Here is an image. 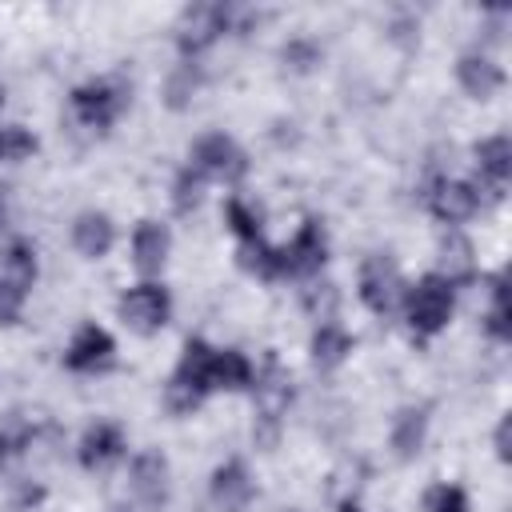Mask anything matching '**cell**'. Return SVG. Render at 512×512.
Returning a JSON list of instances; mask_svg holds the SVG:
<instances>
[{
	"label": "cell",
	"instance_id": "6da1fadb",
	"mask_svg": "<svg viewBox=\"0 0 512 512\" xmlns=\"http://www.w3.org/2000/svg\"><path fill=\"white\" fill-rule=\"evenodd\" d=\"M252 24H260V12H256V8H236V4H192V8L180 12V24H176V48H180V60H196V56H204L224 32L244 36Z\"/></svg>",
	"mask_w": 512,
	"mask_h": 512
},
{
	"label": "cell",
	"instance_id": "7a4b0ae2",
	"mask_svg": "<svg viewBox=\"0 0 512 512\" xmlns=\"http://www.w3.org/2000/svg\"><path fill=\"white\" fill-rule=\"evenodd\" d=\"M400 308H404L408 332H412L416 340H432L436 332L448 328V320H452V312H456V288H452L444 276L424 272L416 284H404Z\"/></svg>",
	"mask_w": 512,
	"mask_h": 512
},
{
	"label": "cell",
	"instance_id": "3957f363",
	"mask_svg": "<svg viewBox=\"0 0 512 512\" xmlns=\"http://www.w3.org/2000/svg\"><path fill=\"white\" fill-rule=\"evenodd\" d=\"M212 344L200 340V336H188L184 348H180V360L164 384V404L176 412V416H188L204 404V396L212 392Z\"/></svg>",
	"mask_w": 512,
	"mask_h": 512
},
{
	"label": "cell",
	"instance_id": "277c9868",
	"mask_svg": "<svg viewBox=\"0 0 512 512\" xmlns=\"http://www.w3.org/2000/svg\"><path fill=\"white\" fill-rule=\"evenodd\" d=\"M252 396H256V424H252V436L256 444L272 448L276 436H280V420L292 404V376L288 368L276 360V352L264 356V364L256 368L252 376Z\"/></svg>",
	"mask_w": 512,
	"mask_h": 512
},
{
	"label": "cell",
	"instance_id": "5b68a950",
	"mask_svg": "<svg viewBox=\"0 0 512 512\" xmlns=\"http://www.w3.org/2000/svg\"><path fill=\"white\" fill-rule=\"evenodd\" d=\"M132 100V88L116 76H96V80H84L80 88H72V116L92 128V132H108L124 108Z\"/></svg>",
	"mask_w": 512,
	"mask_h": 512
},
{
	"label": "cell",
	"instance_id": "8992f818",
	"mask_svg": "<svg viewBox=\"0 0 512 512\" xmlns=\"http://www.w3.org/2000/svg\"><path fill=\"white\" fill-rule=\"evenodd\" d=\"M116 316L136 336H156L168 324V316H172V296H168V288L160 280H140V284H132V288L120 292Z\"/></svg>",
	"mask_w": 512,
	"mask_h": 512
},
{
	"label": "cell",
	"instance_id": "52a82bcc",
	"mask_svg": "<svg viewBox=\"0 0 512 512\" xmlns=\"http://www.w3.org/2000/svg\"><path fill=\"white\" fill-rule=\"evenodd\" d=\"M356 292H360V300H364L368 312H376V316L396 312L400 308V296H404V276H400L396 260L388 252L364 256L360 276H356Z\"/></svg>",
	"mask_w": 512,
	"mask_h": 512
},
{
	"label": "cell",
	"instance_id": "ba28073f",
	"mask_svg": "<svg viewBox=\"0 0 512 512\" xmlns=\"http://www.w3.org/2000/svg\"><path fill=\"white\" fill-rule=\"evenodd\" d=\"M188 164L204 176V180H224L236 184L248 172V156L244 148L228 136V132H204L192 148H188Z\"/></svg>",
	"mask_w": 512,
	"mask_h": 512
},
{
	"label": "cell",
	"instance_id": "9c48e42d",
	"mask_svg": "<svg viewBox=\"0 0 512 512\" xmlns=\"http://www.w3.org/2000/svg\"><path fill=\"white\" fill-rule=\"evenodd\" d=\"M324 264H328V232H324V220L304 216V224L296 228V236L280 248V276L312 280Z\"/></svg>",
	"mask_w": 512,
	"mask_h": 512
},
{
	"label": "cell",
	"instance_id": "30bf717a",
	"mask_svg": "<svg viewBox=\"0 0 512 512\" xmlns=\"http://www.w3.org/2000/svg\"><path fill=\"white\" fill-rule=\"evenodd\" d=\"M128 488L136 496L140 508L148 512H160L172 496V472H168V456L160 448H144L132 456V468H128Z\"/></svg>",
	"mask_w": 512,
	"mask_h": 512
},
{
	"label": "cell",
	"instance_id": "8fae6325",
	"mask_svg": "<svg viewBox=\"0 0 512 512\" xmlns=\"http://www.w3.org/2000/svg\"><path fill=\"white\" fill-rule=\"evenodd\" d=\"M472 160H476V192L484 200H500L508 192V180H512V144L508 136H484L472 144Z\"/></svg>",
	"mask_w": 512,
	"mask_h": 512
},
{
	"label": "cell",
	"instance_id": "7c38bea8",
	"mask_svg": "<svg viewBox=\"0 0 512 512\" xmlns=\"http://www.w3.org/2000/svg\"><path fill=\"white\" fill-rule=\"evenodd\" d=\"M424 200H428V212H432L440 224H464V220H472V216L480 212V204H484L472 180H448V176L432 180V188L424 192Z\"/></svg>",
	"mask_w": 512,
	"mask_h": 512
},
{
	"label": "cell",
	"instance_id": "4fadbf2b",
	"mask_svg": "<svg viewBox=\"0 0 512 512\" xmlns=\"http://www.w3.org/2000/svg\"><path fill=\"white\" fill-rule=\"evenodd\" d=\"M112 360H116V340H112L108 328H100V324H80V328L72 332L68 348H64V368H68V372H80V376L104 372Z\"/></svg>",
	"mask_w": 512,
	"mask_h": 512
},
{
	"label": "cell",
	"instance_id": "5bb4252c",
	"mask_svg": "<svg viewBox=\"0 0 512 512\" xmlns=\"http://www.w3.org/2000/svg\"><path fill=\"white\" fill-rule=\"evenodd\" d=\"M208 496H212L216 512H248V504L256 500V480H252L248 464L240 456L216 464L212 480H208Z\"/></svg>",
	"mask_w": 512,
	"mask_h": 512
},
{
	"label": "cell",
	"instance_id": "9a60e30c",
	"mask_svg": "<svg viewBox=\"0 0 512 512\" xmlns=\"http://www.w3.org/2000/svg\"><path fill=\"white\" fill-rule=\"evenodd\" d=\"M124 448H128L124 444V428L112 424V420H96L92 428H84V436L76 444V460L88 472H104L124 456Z\"/></svg>",
	"mask_w": 512,
	"mask_h": 512
},
{
	"label": "cell",
	"instance_id": "2e32d148",
	"mask_svg": "<svg viewBox=\"0 0 512 512\" xmlns=\"http://www.w3.org/2000/svg\"><path fill=\"white\" fill-rule=\"evenodd\" d=\"M168 252H172V232H168V224H160V220H140L136 228H132V264H136V272H144V276H160V268L168 264Z\"/></svg>",
	"mask_w": 512,
	"mask_h": 512
},
{
	"label": "cell",
	"instance_id": "e0dca14e",
	"mask_svg": "<svg viewBox=\"0 0 512 512\" xmlns=\"http://www.w3.org/2000/svg\"><path fill=\"white\" fill-rule=\"evenodd\" d=\"M436 276H444L452 288H464L476 280V248L464 232H444L436 244Z\"/></svg>",
	"mask_w": 512,
	"mask_h": 512
},
{
	"label": "cell",
	"instance_id": "ac0fdd59",
	"mask_svg": "<svg viewBox=\"0 0 512 512\" xmlns=\"http://www.w3.org/2000/svg\"><path fill=\"white\" fill-rule=\"evenodd\" d=\"M456 80H460V88L472 96V100H492L500 88H504V68L492 60V56H484V52H460V60H456Z\"/></svg>",
	"mask_w": 512,
	"mask_h": 512
},
{
	"label": "cell",
	"instance_id": "d6986e66",
	"mask_svg": "<svg viewBox=\"0 0 512 512\" xmlns=\"http://www.w3.org/2000/svg\"><path fill=\"white\" fill-rule=\"evenodd\" d=\"M116 244V224L108 212H96V208H84L76 220H72V248L84 256V260H104Z\"/></svg>",
	"mask_w": 512,
	"mask_h": 512
},
{
	"label": "cell",
	"instance_id": "ffe728a7",
	"mask_svg": "<svg viewBox=\"0 0 512 512\" xmlns=\"http://www.w3.org/2000/svg\"><path fill=\"white\" fill-rule=\"evenodd\" d=\"M352 348H356V336H352L344 324H336V320L316 324V332H312V340H308V356H312V364H316L320 372L340 368V364L352 356Z\"/></svg>",
	"mask_w": 512,
	"mask_h": 512
},
{
	"label": "cell",
	"instance_id": "44dd1931",
	"mask_svg": "<svg viewBox=\"0 0 512 512\" xmlns=\"http://www.w3.org/2000/svg\"><path fill=\"white\" fill-rule=\"evenodd\" d=\"M256 364L240 348H216L212 352V392H244L252 388Z\"/></svg>",
	"mask_w": 512,
	"mask_h": 512
},
{
	"label": "cell",
	"instance_id": "7402d4cb",
	"mask_svg": "<svg viewBox=\"0 0 512 512\" xmlns=\"http://www.w3.org/2000/svg\"><path fill=\"white\" fill-rule=\"evenodd\" d=\"M424 436H428V408L424 404H408V408H400L392 416L388 440H392V448H396L400 460H412L424 448Z\"/></svg>",
	"mask_w": 512,
	"mask_h": 512
},
{
	"label": "cell",
	"instance_id": "603a6c76",
	"mask_svg": "<svg viewBox=\"0 0 512 512\" xmlns=\"http://www.w3.org/2000/svg\"><path fill=\"white\" fill-rule=\"evenodd\" d=\"M0 280L12 284V288L24 292V296H28V288L36 284V248H32L24 236H16V240H8V244L0 248Z\"/></svg>",
	"mask_w": 512,
	"mask_h": 512
},
{
	"label": "cell",
	"instance_id": "cb8c5ba5",
	"mask_svg": "<svg viewBox=\"0 0 512 512\" xmlns=\"http://www.w3.org/2000/svg\"><path fill=\"white\" fill-rule=\"evenodd\" d=\"M196 92H200V64L196 60H180L164 80V104L172 112H184L196 100Z\"/></svg>",
	"mask_w": 512,
	"mask_h": 512
},
{
	"label": "cell",
	"instance_id": "d4e9b609",
	"mask_svg": "<svg viewBox=\"0 0 512 512\" xmlns=\"http://www.w3.org/2000/svg\"><path fill=\"white\" fill-rule=\"evenodd\" d=\"M236 264H240L244 272L260 276V280H280V248L264 244V236L240 244V248H236Z\"/></svg>",
	"mask_w": 512,
	"mask_h": 512
},
{
	"label": "cell",
	"instance_id": "484cf974",
	"mask_svg": "<svg viewBox=\"0 0 512 512\" xmlns=\"http://www.w3.org/2000/svg\"><path fill=\"white\" fill-rule=\"evenodd\" d=\"M224 224L232 228V236H236L240 244L260 240V212H256L248 200H240V196H228V200H224Z\"/></svg>",
	"mask_w": 512,
	"mask_h": 512
},
{
	"label": "cell",
	"instance_id": "4316f807",
	"mask_svg": "<svg viewBox=\"0 0 512 512\" xmlns=\"http://www.w3.org/2000/svg\"><path fill=\"white\" fill-rule=\"evenodd\" d=\"M200 200H204V176H200L192 164H184V168L176 172V180H172V208H176L180 216H188V212L200 208Z\"/></svg>",
	"mask_w": 512,
	"mask_h": 512
},
{
	"label": "cell",
	"instance_id": "83f0119b",
	"mask_svg": "<svg viewBox=\"0 0 512 512\" xmlns=\"http://www.w3.org/2000/svg\"><path fill=\"white\" fill-rule=\"evenodd\" d=\"M488 296H492V304H488V312H484V332L504 344V340L512 336V328H508V300H504V272H496V276L488 280Z\"/></svg>",
	"mask_w": 512,
	"mask_h": 512
},
{
	"label": "cell",
	"instance_id": "f1b7e54d",
	"mask_svg": "<svg viewBox=\"0 0 512 512\" xmlns=\"http://www.w3.org/2000/svg\"><path fill=\"white\" fill-rule=\"evenodd\" d=\"M36 148H40V140H36L28 128H20V124H4V128H0V164H20V160H28Z\"/></svg>",
	"mask_w": 512,
	"mask_h": 512
},
{
	"label": "cell",
	"instance_id": "f546056e",
	"mask_svg": "<svg viewBox=\"0 0 512 512\" xmlns=\"http://www.w3.org/2000/svg\"><path fill=\"white\" fill-rule=\"evenodd\" d=\"M280 60H284V68H292V72H312V68L324 60V48H320L312 36H292V40L280 48Z\"/></svg>",
	"mask_w": 512,
	"mask_h": 512
},
{
	"label": "cell",
	"instance_id": "4dcf8cb0",
	"mask_svg": "<svg viewBox=\"0 0 512 512\" xmlns=\"http://www.w3.org/2000/svg\"><path fill=\"white\" fill-rule=\"evenodd\" d=\"M336 300H340V292H336V284H312L308 292H304V308L324 324V320H332V312H336Z\"/></svg>",
	"mask_w": 512,
	"mask_h": 512
},
{
	"label": "cell",
	"instance_id": "1f68e13d",
	"mask_svg": "<svg viewBox=\"0 0 512 512\" xmlns=\"http://www.w3.org/2000/svg\"><path fill=\"white\" fill-rule=\"evenodd\" d=\"M20 308H24V292H16L12 284L0 280V324H16Z\"/></svg>",
	"mask_w": 512,
	"mask_h": 512
},
{
	"label": "cell",
	"instance_id": "d6a6232c",
	"mask_svg": "<svg viewBox=\"0 0 512 512\" xmlns=\"http://www.w3.org/2000/svg\"><path fill=\"white\" fill-rule=\"evenodd\" d=\"M496 456L508 460V416H500V424H496Z\"/></svg>",
	"mask_w": 512,
	"mask_h": 512
},
{
	"label": "cell",
	"instance_id": "836d02e7",
	"mask_svg": "<svg viewBox=\"0 0 512 512\" xmlns=\"http://www.w3.org/2000/svg\"><path fill=\"white\" fill-rule=\"evenodd\" d=\"M4 228H8V200L0 196V236H4Z\"/></svg>",
	"mask_w": 512,
	"mask_h": 512
},
{
	"label": "cell",
	"instance_id": "e575fe53",
	"mask_svg": "<svg viewBox=\"0 0 512 512\" xmlns=\"http://www.w3.org/2000/svg\"><path fill=\"white\" fill-rule=\"evenodd\" d=\"M340 512H364V508H360L356 500H344V504H340Z\"/></svg>",
	"mask_w": 512,
	"mask_h": 512
},
{
	"label": "cell",
	"instance_id": "d590c367",
	"mask_svg": "<svg viewBox=\"0 0 512 512\" xmlns=\"http://www.w3.org/2000/svg\"><path fill=\"white\" fill-rule=\"evenodd\" d=\"M4 456H8V444H4V436H0V468H4Z\"/></svg>",
	"mask_w": 512,
	"mask_h": 512
},
{
	"label": "cell",
	"instance_id": "8d00e7d4",
	"mask_svg": "<svg viewBox=\"0 0 512 512\" xmlns=\"http://www.w3.org/2000/svg\"><path fill=\"white\" fill-rule=\"evenodd\" d=\"M108 512H132V508H128V504H112Z\"/></svg>",
	"mask_w": 512,
	"mask_h": 512
},
{
	"label": "cell",
	"instance_id": "74e56055",
	"mask_svg": "<svg viewBox=\"0 0 512 512\" xmlns=\"http://www.w3.org/2000/svg\"><path fill=\"white\" fill-rule=\"evenodd\" d=\"M0 108H4V88H0Z\"/></svg>",
	"mask_w": 512,
	"mask_h": 512
},
{
	"label": "cell",
	"instance_id": "f35d334b",
	"mask_svg": "<svg viewBox=\"0 0 512 512\" xmlns=\"http://www.w3.org/2000/svg\"><path fill=\"white\" fill-rule=\"evenodd\" d=\"M292 512H296V508H292Z\"/></svg>",
	"mask_w": 512,
	"mask_h": 512
}]
</instances>
